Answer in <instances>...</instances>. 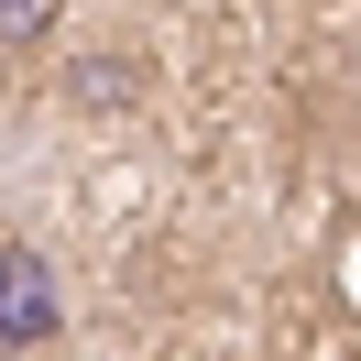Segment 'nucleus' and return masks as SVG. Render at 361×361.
Segmentation results:
<instances>
[{"instance_id":"f257e3e1","label":"nucleus","mask_w":361,"mask_h":361,"mask_svg":"<svg viewBox=\"0 0 361 361\" xmlns=\"http://www.w3.org/2000/svg\"><path fill=\"white\" fill-rule=\"evenodd\" d=\"M66 339V285L33 241H0V361H44Z\"/></svg>"},{"instance_id":"f03ea898","label":"nucleus","mask_w":361,"mask_h":361,"mask_svg":"<svg viewBox=\"0 0 361 361\" xmlns=\"http://www.w3.org/2000/svg\"><path fill=\"white\" fill-rule=\"evenodd\" d=\"M55 23H66V0H0V55H44Z\"/></svg>"}]
</instances>
